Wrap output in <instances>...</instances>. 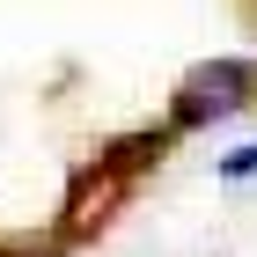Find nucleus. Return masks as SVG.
Returning <instances> with one entry per match:
<instances>
[{"label":"nucleus","instance_id":"1","mask_svg":"<svg viewBox=\"0 0 257 257\" xmlns=\"http://www.w3.org/2000/svg\"><path fill=\"white\" fill-rule=\"evenodd\" d=\"M257 88V66L250 59H213V66H191L177 88V125H206V118H228L242 110Z\"/></svg>","mask_w":257,"mask_h":257},{"label":"nucleus","instance_id":"2","mask_svg":"<svg viewBox=\"0 0 257 257\" xmlns=\"http://www.w3.org/2000/svg\"><path fill=\"white\" fill-rule=\"evenodd\" d=\"M220 177H228V184L257 177V147H235V155H220Z\"/></svg>","mask_w":257,"mask_h":257}]
</instances>
